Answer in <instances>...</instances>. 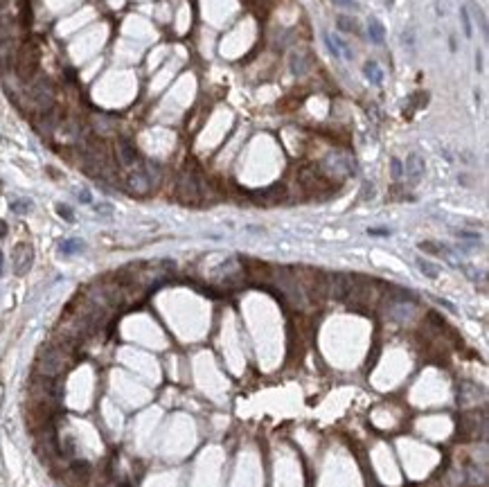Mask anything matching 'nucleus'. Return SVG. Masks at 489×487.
Here are the masks:
<instances>
[{
    "label": "nucleus",
    "instance_id": "obj_34",
    "mask_svg": "<svg viewBox=\"0 0 489 487\" xmlns=\"http://www.w3.org/2000/svg\"><path fill=\"white\" fill-rule=\"evenodd\" d=\"M106 487H118V485H106Z\"/></svg>",
    "mask_w": 489,
    "mask_h": 487
},
{
    "label": "nucleus",
    "instance_id": "obj_29",
    "mask_svg": "<svg viewBox=\"0 0 489 487\" xmlns=\"http://www.w3.org/2000/svg\"><path fill=\"white\" fill-rule=\"evenodd\" d=\"M336 5H340V7H352V5H356V0H334Z\"/></svg>",
    "mask_w": 489,
    "mask_h": 487
},
{
    "label": "nucleus",
    "instance_id": "obj_15",
    "mask_svg": "<svg viewBox=\"0 0 489 487\" xmlns=\"http://www.w3.org/2000/svg\"><path fill=\"white\" fill-rule=\"evenodd\" d=\"M363 75H365L367 79L372 81V84L381 86V81H383V70L379 68V63H376V61H367L365 66H363Z\"/></svg>",
    "mask_w": 489,
    "mask_h": 487
},
{
    "label": "nucleus",
    "instance_id": "obj_11",
    "mask_svg": "<svg viewBox=\"0 0 489 487\" xmlns=\"http://www.w3.org/2000/svg\"><path fill=\"white\" fill-rule=\"evenodd\" d=\"M18 59V43L14 38H2L0 41V72H7L16 66Z\"/></svg>",
    "mask_w": 489,
    "mask_h": 487
},
{
    "label": "nucleus",
    "instance_id": "obj_24",
    "mask_svg": "<svg viewBox=\"0 0 489 487\" xmlns=\"http://www.w3.org/2000/svg\"><path fill=\"white\" fill-rule=\"evenodd\" d=\"M419 248L426 250V253H435V255H440L444 250L440 244H433V242H422V244H419Z\"/></svg>",
    "mask_w": 489,
    "mask_h": 487
},
{
    "label": "nucleus",
    "instance_id": "obj_16",
    "mask_svg": "<svg viewBox=\"0 0 489 487\" xmlns=\"http://www.w3.org/2000/svg\"><path fill=\"white\" fill-rule=\"evenodd\" d=\"M289 66H291L293 75H305L307 72V59L302 52H293L291 59H289Z\"/></svg>",
    "mask_w": 489,
    "mask_h": 487
},
{
    "label": "nucleus",
    "instance_id": "obj_6",
    "mask_svg": "<svg viewBox=\"0 0 489 487\" xmlns=\"http://www.w3.org/2000/svg\"><path fill=\"white\" fill-rule=\"evenodd\" d=\"M176 194L185 203H194L196 199H201V181H198V176H194L189 172L180 174L178 185H176Z\"/></svg>",
    "mask_w": 489,
    "mask_h": 487
},
{
    "label": "nucleus",
    "instance_id": "obj_12",
    "mask_svg": "<svg viewBox=\"0 0 489 487\" xmlns=\"http://www.w3.org/2000/svg\"><path fill=\"white\" fill-rule=\"evenodd\" d=\"M424 172H426V163H424V158L419 154H410L408 158H406V165H404V174L408 176L410 183H419L424 176Z\"/></svg>",
    "mask_w": 489,
    "mask_h": 487
},
{
    "label": "nucleus",
    "instance_id": "obj_30",
    "mask_svg": "<svg viewBox=\"0 0 489 487\" xmlns=\"http://www.w3.org/2000/svg\"><path fill=\"white\" fill-rule=\"evenodd\" d=\"M79 201L81 203H90V194L86 192V190H81V192H79Z\"/></svg>",
    "mask_w": 489,
    "mask_h": 487
},
{
    "label": "nucleus",
    "instance_id": "obj_33",
    "mask_svg": "<svg viewBox=\"0 0 489 487\" xmlns=\"http://www.w3.org/2000/svg\"><path fill=\"white\" fill-rule=\"evenodd\" d=\"M0 273H2V253H0Z\"/></svg>",
    "mask_w": 489,
    "mask_h": 487
},
{
    "label": "nucleus",
    "instance_id": "obj_9",
    "mask_svg": "<svg viewBox=\"0 0 489 487\" xmlns=\"http://www.w3.org/2000/svg\"><path fill=\"white\" fill-rule=\"evenodd\" d=\"M54 136L61 142H81L84 140V129L77 120H61L54 129Z\"/></svg>",
    "mask_w": 489,
    "mask_h": 487
},
{
    "label": "nucleus",
    "instance_id": "obj_23",
    "mask_svg": "<svg viewBox=\"0 0 489 487\" xmlns=\"http://www.w3.org/2000/svg\"><path fill=\"white\" fill-rule=\"evenodd\" d=\"M11 210L18 212V215H25V212L32 210V201H27V199H23V201H14V203H11Z\"/></svg>",
    "mask_w": 489,
    "mask_h": 487
},
{
    "label": "nucleus",
    "instance_id": "obj_18",
    "mask_svg": "<svg viewBox=\"0 0 489 487\" xmlns=\"http://www.w3.org/2000/svg\"><path fill=\"white\" fill-rule=\"evenodd\" d=\"M59 248H61V253H66V255L81 253V250H84V242H79V239H66V242L59 244Z\"/></svg>",
    "mask_w": 489,
    "mask_h": 487
},
{
    "label": "nucleus",
    "instance_id": "obj_17",
    "mask_svg": "<svg viewBox=\"0 0 489 487\" xmlns=\"http://www.w3.org/2000/svg\"><path fill=\"white\" fill-rule=\"evenodd\" d=\"M336 25H338V29L345 34H358V23L352 18V16L340 14L338 18H336Z\"/></svg>",
    "mask_w": 489,
    "mask_h": 487
},
{
    "label": "nucleus",
    "instance_id": "obj_20",
    "mask_svg": "<svg viewBox=\"0 0 489 487\" xmlns=\"http://www.w3.org/2000/svg\"><path fill=\"white\" fill-rule=\"evenodd\" d=\"M417 266H419V271H422L426 277H431V280H435V277L440 275V268L433 262H428V259H417Z\"/></svg>",
    "mask_w": 489,
    "mask_h": 487
},
{
    "label": "nucleus",
    "instance_id": "obj_26",
    "mask_svg": "<svg viewBox=\"0 0 489 487\" xmlns=\"http://www.w3.org/2000/svg\"><path fill=\"white\" fill-rule=\"evenodd\" d=\"M57 212H59V217H63V219L70 221V224L75 221V215H72V210L68 206H63V203H59V206H57Z\"/></svg>",
    "mask_w": 489,
    "mask_h": 487
},
{
    "label": "nucleus",
    "instance_id": "obj_21",
    "mask_svg": "<svg viewBox=\"0 0 489 487\" xmlns=\"http://www.w3.org/2000/svg\"><path fill=\"white\" fill-rule=\"evenodd\" d=\"M460 20H462V29H465V36L471 38L474 36V29H471V20H469V9L460 7Z\"/></svg>",
    "mask_w": 489,
    "mask_h": 487
},
{
    "label": "nucleus",
    "instance_id": "obj_1",
    "mask_svg": "<svg viewBox=\"0 0 489 487\" xmlns=\"http://www.w3.org/2000/svg\"><path fill=\"white\" fill-rule=\"evenodd\" d=\"M72 361H75V356H72L70 350L61 347L59 343H50V345H45L41 352H38L36 375L50 377V379H59V377L72 365Z\"/></svg>",
    "mask_w": 489,
    "mask_h": 487
},
{
    "label": "nucleus",
    "instance_id": "obj_32",
    "mask_svg": "<svg viewBox=\"0 0 489 487\" xmlns=\"http://www.w3.org/2000/svg\"><path fill=\"white\" fill-rule=\"evenodd\" d=\"M476 66H478V70H483V56H480V52L476 54Z\"/></svg>",
    "mask_w": 489,
    "mask_h": 487
},
{
    "label": "nucleus",
    "instance_id": "obj_5",
    "mask_svg": "<svg viewBox=\"0 0 489 487\" xmlns=\"http://www.w3.org/2000/svg\"><path fill=\"white\" fill-rule=\"evenodd\" d=\"M90 476H93V472H90V465L86 460H72L61 472V481L68 487H86L90 483Z\"/></svg>",
    "mask_w": 489,
    "mask_h": 487
},
{
    "label": "nucleus",
    "instance_id": "obj_14",
    "mask_svg": "<svg viewBox=\"0 0 489 487\" xmlns=\"http://www.w3.org/2000/svg\"><path fill=\"white\" fill-rule=\"evenodd\" d=\"M367 36H370V41L376 43V45H381L383 43V38H386V27H383V23L379 18L367 20Z\"/></svg>",
    "mask_w": 489,
    "mask_h": 487
},
{
    "label": "nucleus",
    "instance_id": "obj_13",
    "mask_svg": "<svg viewBox=\"0 0 489 487\" xmlns=\"http://www.w3.org/2000/svg\"><path fill=\"white\" fill-rule=\"evenodd\" d=\"M90 124H93L95 133H97L99 138L111 136V133H115V129H118V124H115V120L111 115H95Z\"/></svg>",
    "mask_w": 489,
    "mask_h": 487
},
{
    "label": "nucleus",
    "instance_id": "obj_4",
    "mask_svg": "<svg viewBox=\"0 0 489 487\" xmlns=\"http://www.w3.org/2000/svg\"><path fill=\"white\" fill-rule=\"evenodd\" d=\"M16 75L20 81L29 84V81L36 77V68H38V50L34 45H25L18 47V59H16Z\"/></svg>",
    "mask_w": 489,
    "mask_h": 487
},
{
    "label": "nucleus",
    "instance_id": "obj_22",
    "mask_svg": "<svg viewBox=\"0 0 489 487\" xmlns=\"http://www.w3.org/2000/svg\"><path fill=\"white\" fill-rule=\"evenodd\" d=\"M390 172H392V178H395V181H401V178H404V165H401L399 158L390 160Z\"/></svg>",
    "mask_w": 489,
    "mask_h": 487
},
{
    "label": "nucleus",
    "instance_id": "obj_7",
    "mask_svg": "<svg viewBox=\"0 0 489 487\" xmlns=\"http://www.w3.org/2000/svg\"><path fill=\"white\" fill-rule=\"evenodd\" d=\"M34 264V248L32 244L20 242L14 246V253H11V266H14L16 275H25V273L32 268Z\"/></svg>",
    "mask_w": 489,
    "mask_h": 487
},
{
    "label": "nucleus",
    "instance_id": "obj_25",
    "mask_svg": "<svg viewBox=\"0 0 489 487\" xmlns=\"http://www.w3.org/2000/svg\"><path fill=\"white\" fill-rule=\"evenodd\" d=\"M474 16H476V20H478V25H480V32L487 34V18H485V11L480 9V7H476V9H474Z\"/></svg>",
    "mask_w": 489,
    "mask_h": 487
},
{
    "label": "nucleus",
    "instance_id": "obj_28",
    "mask_svg": "<svg viewBox=\"0 0 489 487\" xmlns=\"http://www.w3.org/2000/svg\"><path fill=\"white\" fill-rule=\"evenodd\" d=\"M458 237H460V239H474V242H478V235H476V233H465V230H458Z\"/></svg>",
    "mask_w": 489,
    "mask_h": 487
},
{
    "label": "nucleus",
    "instance_id": "obj_2",
    "mask_svg": "<svg viewBox=\"0 0 489 487\" xmlns=\"http://www.w3.org/2000/svg\"><path fill=\"white\" fill-rule=\"evenodd\" d=\"M160 178V167L156 163H138L136 167L129 169L127 178H124V188L133 194V197H145L154 190V185Z\"/></svg>",
    "mask_w": 489,
    "mask_h": 487
},
{
    "label": "nucleus",
    "instance_id": "obj_19",
    "mask_svg": "<svg viewBox=\"0 0 489 487\" xmlns=\"http://www.w3.org/2000/svg\"><path fill=\"white\" fill-rule=\"evenodd\" d=\"M329 41L334 43V47H336V52H338V56H345V59H354V52L349 50V45H347V43H345L340 36H336V34H334V36H329Z\"/></svg>",
    "mask_w": 489,
    "mask_h": 487
},
{
    "label": "nucleus",
    "instance_id": "obj_27",
    "mask_svg": "<svg viewBox=\"0 0 489 487\" xmlns=\"http://www.w3.org/2000/svg\"><path fill=\"white\" fill-rule=\"evenodd\" d=\"M95 210H97V215L108 217V215H111V212H113V208H111V206H106V203H99V206H95Z\"/></svg>",
    "mask_w": 489,
    "mask_h": 487
},
{
    "label": "nucleus",
    "instance_id": "obj_3",
    "mask_svg": "<svg viewBox=\"0 0 489 487\" xmlns=\"http://www.w3.org/2000/svg\"><path fill=\"white\" fill-rule=\"evenodd\" d=\"M27 102L36 113H45L57 106V88L47 77H34L27 86Z\"/></svg>",
    "mask_w": 489,
    "mask_h": 487
},
{
    "label": "nucleus",
    "instance_id": "obj_8",
    "mask_svg": "<svg viewBox=\"0 0 489 487\" xmlns=\"http://www.w3.org/2000/svg\"><path fill=\"white\" fill-rule=\"evenodd\" d=\"M115 158H118V165L120 167H136L138 163H140V156H138V149L133 147L131 140H127V138H120V140H115Z\"/></svg>",
    "mask_w": 489,
    "mask_h": 487
},
{
    "label": "nucleus",
    "instance_id": "obj_31",
    "mask_svg": "<svg viewBox=\"0 0 489 487\" xmlns=\"http://www.w3.org/2000/svg\"><path fill=\"white\" fill-rule=\"evenodd\" d=\"M7 235V224L5 221H0V237H5Z\"/></svg>",
    "mask_w": 489,
    "mask_h": 487
},
{
    "label": "nucleus",
    "instance_id": "obj_10",
    "mask_svg": "<svg viewBox=\"0 0 489 487\" xmlns=\"http://www.w3.org/2000/svg\"><path fill=\"white\" fill-rule=\"evenodd\" d=\"M325 169L334 176H349L354 172V160L345 154H331L325 160Z\"/></svg>",
    "mask_w": 489,
    "mask_h": 487
}]
</instances>
